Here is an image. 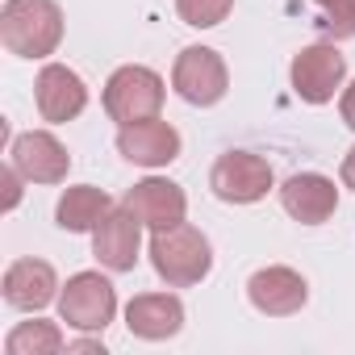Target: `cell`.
<instances>
[{
	"mask_svg": "<svg viewBox=\"0 0 355 355\" xmlns=\"http://www.w3.org/2000/svg\"><path fill=\"white\" fill-rule=\"evenodd\" d=\"M226 84H230L226 63L209 46H184L180 59H175V67H171V88L189 105H201V109L218 105L226 96Z\"/></svg>",
	"mask_w": 355,
	"mask_h": 355,
	"instance_id": "obj_5",
	"label": "cell"
},
{
	"mask_svg": "<svg viewBox=\"0 0 355 355\" xmlns=\"http://www.w3.org/2000/svg\"><path fill=\"white\" fill-rule=\"evenodd\" d=\"M9 355H55L63 351V330L55 322H21L9 338H5Z\"/></svg>",
	"mask_w": 355,
	"mask_h": 355,
	"instance_id": "obj_18",
	"label": "cell"
},
{
	"mask_svg": "<svg viewBox=\"0 0 355 355\" xmlns=\"http://www.w3.org/2000/svg\"><path fill=\"white\" fill-rule=\"evenodd\" d=\"M71 351H105V347H101V343H88V338H84V343H71Z\"/></svg>",
	"mask_w": 355,
	"mask_h": 355,
	"instance_id": "obj_24",
	"label": "cell"
},
{
	"mask_svg": "<svg viewBox=\"0 0 355 355\" xmlns=\"http://www.w3.org/2000/svg\"><path fill=\"white\" fill-rule=\"evenodd\" d=\"M209 189L226 205H255L272 189V167L251 150H226L209 171Z\"/></svg>",
	"mask_w": 355,
	"mask_h": 355,
	"instance_id": "obj_4",
	"label": "cell"
},
{
	"mask_svg": "<svg viewBox=\"0 0 355 355\" xmlns=\"http://www.w3.org/2000/svg\"><path fill=\"white\" fill-rule=\"evenodd\" d=\"M55 268L46 259H17L9 272H5V301L21 313H34V309H46L55 301Z\"/></svg>",
	"mask_w": 355,
	"mask_h": 355,
	"instance_id": "obj_16",
	"label": "cell"
},
{
	"mask_svg": "<svg viewBox=\"0 0 355 355\" xmlns=\"http://www.w3.org/2000/svg\"><path fill=\"white\" fill-rule=\"evenodd\" d=\"M142 226L150 230H163V226H175V222H184V209H189V197L180 184H171V180H142L125 193L121 201Z\"/></svg>",
	"mask_w": 355,
	"mask_h": 355,
	"instance_id": "obj_14",
	"label": "cell"
},
{
	"mask_svg": "<svg viewBox=\"0 0 355 355\" xmlns=\"http://www.w3.org/2000/svg\"><path fill=\"white\" fill-rule=\"evenodd\" d=\"M117 150H121V159H130L138 167H167L180 155V134H175V125H167L159 117L134 121V125H121Z\"/></svg>",
	"mask_w": 355,
	"mask_h": 355,
	"instance_id": "obj_13",
	"label": "cell"
},
{
	"mask_svg": "<svg viewBox=\"0 0 355 355\" xmlns=\"http://www.w3.org/2000/svg\"><path fill=\"white\" fill-rule=\"evenodd\" d=\"M234 9V0H175V13H180L189 26L197 30H209V26H222Z\"/></svg>",
	"mask_w": 355,
	"mask_h": 355,
	"instance_id": "obj_20",
	"label": "cell"
},
{
	"mask_svg": "<svg viewBox=\"0 0 355 355\" xmlns=\"http://www.w3.org/2000/svg\"><path fill=\"white\" fill-rule=\"evenodd\" d=\"M0 42L17 59H46L63 42V13L55 0H9L0 9Z\"/></svg>",
	"mask_w": 355,
	"mask_h": 355,
	"instance_id": "obj_1",
	"label": "cell"
},
{
	"mask_svg": "<svg viewBox=\"0 0 355 355\" xmlns=\"http://www.w3.org/2000/svg\"><path fill=\"white\" fill-rule=\"evenodd\" d=\"M59 313L76 330H105L117 313V293L101 272H80L59 293Z\"/></svg>",
	"mask_w": 355,
	"mask_h": 355,
	"instance_id": "obj_6",
	"label": "cell"
},
{
	"mask_svg": "<svg viewBox=\"0 0 355 355\" xmlns=\"http://www.w3.org/2000/svg\"><path fill=\"white\" fill-rule=\"evenodd\" d=\"M163 92L167 88H163V80L150 67H138V63L117 67L109 76V84H105V113L113 121H121V125L150 121L163 109Z\"/></svg>",
	"mask_w": 355,
	"mask_h": 355,
	"instance_id": "obj_3",
	"label": "cell"
},
{
	"mask_svg": "<svg viewBox=\"0 0 355 355\" xmlns=\"http://www.w3.org/2000/svg\"><path fill=\"white\" fill-rule=\"evenodd\" d=\"M9 155H13V167L26 175V180H34V184H59V180H67L71 155H67V146H63L55 134H46V130H26V134H17Z\"/></svg>",
	"mask_w": 355,
	"mask_h": 355,
	"instance_id": "obj_8",
	"label": "cell"
},
{
	"mask_svg": "<svg viewBox=\"0 0 355 355\" xmlns=\"http://www.w3.org/2000/svg\"><path fill=\"white\" fill-rule=\"evenodd\" d=\"M338 109H343V121H347V125L355 130V84H351V88L343 92V101H338Z\"/></svg>",
	"mask_w": 355,
	"mask_h": 355,
	"instance_id": "obj_22",
	"label": "cell"
},
{
	"mask_svg": "<svg viewBox=\"0 0 355 355\" xmlns=\"http://www.w3.org/2000/svg\"><path fill=\"white\" fill-rule=\"evenodd\" d=\"M280 205H284V214L293 222L322 226L338 209V189H334V180H326V175H318V171H297L280 189Z\"/></svg>",
	"mask_w": 355,
	"mask_h": 355,
	"instance_id": "obj_10",
	"label": "cell"
},
{
	"mask_svg": "<svg viewBox=\"0 0 355 355\" xmlns=\"http://www.w3.org/2000/svg\"><path fill=\"white\" fill-rule=\"evenodd\" d=\"M318 34L326 42L355 38V0H318Z\"/></svg>",
	"mask_w": 355,
	"mask_h": 355,
	"instance_id": "obj_19",
	"label": "cell"
},
{
	"mask_svg": "<svg viewBox=\"0 0 355 355\" xmlns=\"http://www.w3.org/2000/svg\"><path fill=\"white\" fill-rule=\"evenodd\" d=\"M343 184H347V189L355 193V146H351V150L343 155Z\"/></svg>",
	"mask_w": 355,
	"mask_h": 355,
	"instance_id": "obj_23",
	"label": "cell"
},
{
	"mask_svg": "<svg viewBox=\"0 0 355 355\" xmlns=\"http://www.w3.org/2000/svg\"><path fill=\"white\" fill-rule=\"evenodd\" d=\"M142 222L121 205V209H109L101 218V226L92 230V255L109 268V272H134L138 263V247H142Z\"/></svg>",
	"mask_w": 355,
	"mask_h": 355,
	"instance_id": "obj_9",
	"label": "cell"
},
{
	"mask_svg": "<svg viewBox=\"0 0 355 355\" xmlns=\"http://www.w3.org/2000/svg\"><path fill=\"white\" fill-rule=\"evenodd\" d=\"M150 263L159 272V280H167V288H193L209 276L214 268V247L209 239L189 226V222H175L155 230L150 239Z\"/></svg>",
	"mask_w": 355,
	"mask_h": 355,
	"instance_id": "obj_2",
	"label": "cell"
},
{
	"mask_svg": "<svg viewBox=\"0 0 355 355\" xmlns=\"http://www.w3.org/2000/svg\"><path fill=\"white\" fill-rule=\"evenodd\" d=\"M247 297L259 313L268 318H288L297 313L305 301H309V284L301 272L293 268H259L251 280H247Z\"/></svg>",
	"mask_w": 355,
	"mask_h": 355,
	"instance_id": "obj_11",
	"label": "cell"
},
{
	"mask_svg": "<svg viewBox=\"0 0 355 355\" xmlns=\"http://www.w3.org/2000/svg\"><path fill=\"white\" fill-rule=\"evenodd\" d=\"M293 88L301 101L309 105H326L334 101V92L343 88L347 80V59L330 46V42H318V46H305L297 59H293Z\"/></svg>",
	"mask_w": 355,
	"mask_h": 355,
	"instance_id": "obj_7",
	"label": "cell"
},
{
	"mask_svg": "<svg viewBox=\"0 0 355 355\" xmlns=\"http://www.w3.org/2000/svg\"><path fill=\"white\" fill-rule=\"evenodd\" d=\"M21 180H26V175H21L13 163H9V167H5V205H9V209L21 201Z\"/></svg>",
	"mask_w": 355,
	"mask_h": 355,
	"instance_id": "obj_21",
	"label": "cell"
},
{
	"mask_svg": "<svg viewBox=\"0 0 355 355\" xmlns=\"http://www.w3.org/2000/svg\"><path fill=\"white\" fill-rule=\"evenodd\" d=\"M109 209H113V201H109V193H105V189L76 184V189H67V193L59 197L55 218H59V226H63L67 234H88V230H96V226H101V218H105Z\"/></svg>",
	"mask_w": 355,
	"mask_h": 355,
	"instance_id": "obj_17",
	"label": "cell"
},
{
	"mask_svg": "<svg viewBox=\"0 0 355 355\" xmlns=\"http://www.w3.org/2000/svg\"><path fill=\"white\" fill-rule=\"evenodd\" d=\"M125 326H130V334H138L146 343L171 338L184 326V305L171 293H142V297H134L125 305Z\"/></svg>",
	"mask_w": 355,
	"mask_h": 355,
	"instance_id": "obj_15",
	"label": "cell"
},
{
	"mask_svg": "<svg viewBox=\"0 0 355 355\" xmlns=\"http://www.w3.org/2000/svg\"><path fill=\"white\" fill-rule=\"evenodd\" d=\"M34 96H38V113H42V121H55V125L80 117L84 105H88V88H84V80H80L71 67H63V63H46V67L38 71Z\"/></svg>",
	"mask_w": 355,
	"mask_h": 355,
	"instance_id": "obj_12",
	"label": "cell"
}]
</instances>
